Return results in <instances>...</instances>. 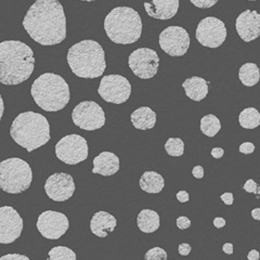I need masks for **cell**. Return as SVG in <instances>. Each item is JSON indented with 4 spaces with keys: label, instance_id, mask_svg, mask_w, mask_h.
Instances as JSON below:
<instances>
[{
    "label": "cell",
    "instance_id": "obj_1",
    "mask_svg": "<svg viewBox=\"0 0 260 260\" xmlns=\"http://www.w3.org/2000/svg\"><path fill=\"white\" fill-rule=\"evenodd\" d=\"M23 26L43 46L58 45L67 38V18L59 0H37L28 9Z\"/></svg>",
    "mask_w": 260,
    "mask_h": 260
},
{
    "label": "cell",
    "instance_id": "obj_2",
    "mask_svg": "<svg viewBox=\"0 0 260 260\" xmlns=\"http://www.w3.org/2000/svg\"><path fill=\"white\" fill-rule=\"evenodd\" d=\"M35 58L31 48L19 40L0 43V83L20 85L34 72Z\"/></svg>",
    "mask_w": 260,
    "mask_h": 260
},
{
    "label": "cell",
    "instance_id": "obj_3",
    "mask_svg": "<svg viewBox=\"0 0 260 260\" xmlns=\"http://www.w3.org/2000/svg\"><path fill=\"white\" fill-rule=\"evenodd\" d=\"M10 135L15 143L32 152L50 140V125L42 114L24 112L12 121Z\"/></svg>",
    "mask_w": 260,
    "mask_h": 260
},
{
    "label": "cell",
    "instance_id": "obj_4",
    "mask_svg": "<svg viewBox=\"0 0 260 260\" xmlns=\"http://www.w3.org/2000/svg\"><path fill=\"white\" fill-rule=\"evenodd\" d=\"M68 63L72 72L79 78H98L107 69L103 48L90 39L83 40L70 48Z\"/></svg>",
    "mask_w": 260,
    "mask_h": 260
},
{
    "label": "cell",
    "instance_id": "obj_5",
    "mask_svg": "<svg viewBox=\"0 0 260 260\" xmlns=\"http://www.w3.org/2000/svg\"><path fill=\"white\" fill-rule=\"evenodd\" d=\"M30 93L38 107L46 112L63 110L71 99L68 83L63 77L53 73H45L35 79Z\"/></svg>",
    "mask_w": 260,
    "mask_h": 260
},
{
    "label": "cell",
    "instance_id": "obj_6",
    "mask_svg": "<svg viewBox=\"0 0 260 260\" xmlns=\"http://www.w3.org/2000/svg\"><path fill=\"white\" fill-rule=\"evenodd\" d=\"M104 29L114 44H135L142 34L141 16L133 8H114L104 20Z\"/></svg>",
    "mask_w": 260,
    "mask_h": 260
},
{
    "label": "cell",
    "instance_id": "obj_7",
    "mask_svg": "<svg viewBox=\"0 0 260 260\" xmlns=\"http://www.w3.org/2000/svg\"><path fill=\"white\" fill-rule=\"evenodd\" d=\"M32 172L28 162L18 157L0 161V189L10 194L25 192L31 184Z\"/></svg>",
    "mask_w": 260,
    "mask_h": 260
},
{
    "label": "cell",
    "instance_id": "obj_8",
    "mask_svg": "<svg viewBox=\"0 0 260 260\" xmlns=\"http://www.w3.org/2000/svg\"><path fill=\"white\" fill-rule=\"evenodd\" d=\"M55 155L67 165H77L88 157L87 141L79 135L65 136L55 145Z\"/></svg>",
    "mask_w": 260,
    "mask_h": 260
},
{
    "label": "cell",
    "instance_id": "obj_9",
    "mask_svg": "<svg viewBox=\"0 0 260 260\" xmlns=\"http://www.w3.org/2000/svg\"><path fill=\"white\" fill-rule=\"evenodd\" d=\"M72 119L77 127L87 132H93L104 126L105 113L99 104L93 101H84L76 105L72 112Z\"/></svg>",
    "mask_w": 260,
    "mask_h": 260
},
{
    "label": "cell",
    "instance_id": "obj_10",
    "mask_svg": "<svg viewBox=\"0 0 260 260\" xmlns=\"http://www.w3.org/2000/svg\"><path fill=\"white\" fill-rule=\"evenodd\" d=\"M128 65L137 77L151 79L157 74L159 56L153 49L139 48L129 55Z\"/></svg>",
    "mask_w": 260,
    "mask_h": 260
},
{
    "label": "cell",
    "instance_id": "obj_11",
    "mask_svg": "<svg viewBox=\"0 0 260 260\" xmlns=\"http://www.w3.org/2000/svg\"><path fill=\"white\" fill-rule=\"evenodd\" d=\"M98 92L104 101L121 104L125 103L132 94V85L124 76L107 75L101 79Z\"/></svg>",
    "mask_w": 260,
    "mask_h": 260
},
{
    "label": "cell",
    "instance_id": "obj_12",
    "mask_svg": "<svg viewBox=\"0 0 260 260\" xmlns=\"http://www.w3.org/2000/svg\"><path fill=\"white\" fill-rule=\"evenodd\" d=\"M195 36L202 46L218 48L225 42L226 28L221 20L215 16H207L199 23Z\"/></svg>",
    "mask_w": 260,
    "mask_h": 260
},
{
    "label": "cell",
    "instance_id": "obj_13",
    "mask_svg": "<svg viewBox=\"0 0 260 260\" xmlns=\"http://www.w3.org/2000/svg\"><path fill=\"white\" fill-rule=\"evenodd\" d=\"M190 36L181 26H169L160 32V49L172 56H182L189 50Z\"/></svg>",
    "mask_w": 260,
    "mask_h": 260
},
{
    "label": "cell",
    "instance_id": "obj_14",
    "mask_svg": "<svg viewBox=\"0 0 260 260\" xmlns=\"http://www.w3.org/2000/svg\"><path fill=\"white\" fill-rule=\"evenodd\" d=\"M70 222L68 217L62 213L47 210L40 214L37 220V229L44 238L58 240L69 230Z\"/></svg>",
    "mask_w": 260,
    "mask_h": 260
},
{
    "label": "cell",
    "instance_id": "obj_15",
    "mask_svg": "<svg viewBox=\"0 0 260 260\" xmlns=\"http://www.w3.org/2000/svg\"><path fill=\"white\" fill-rule=\"evenodd\" d=\"M23 219L11 206L0 207V243L11 244L21 237Z\"/></svg>",
    "mask_w": 260,
    "mask_h": 260
},
{
    "label": "cell",
    "instance_id": "obj_16",
    "mask_svg": "<svg viewBox=\"0 0 260 260\" xmlns=\"http://www.w3.org/2000/svg\"><path fill=\"white\" fill-rule=\"evenodd\" d=\"M45 191L49 199L54 202L70 200L75 192V182L73 177L65 173H56L47 179Z\"/></svg>",
    "mask_w": 260,
    "mask_h": 260
},
{
    "label": "cell",
    "instance_id": "obj_17",
    "mask_svg": "<svg viewBox=\"0 0 260 260\" xmlns=\"http://www.w3.org/2000/svg\"><path fill=\"white\" fill-rule=\"evenodd\" d=\"M235 28L244 42L249 43L260 35V15L255 10L242 12L235 22Z\"/></svg>",
    "mask_w": 260,
    "mask_h": 260
},
{
    "label": "cell",
    "instance_id": "obj_18",
    "mask_svg": "<svg viewBox=\"0 0 260 260\" xmlns=\"http://www.w3.org/2000/svg\"><path fill=\"white\" fill-rule=\"evenodd\" d=\"M144 9L153 19L169 20L178 12L179 0H149L144 3Z\"/></svg>",
    "mask_w": 260,
    "mask_h": 260
},
{
    "label": "cell",
    "instance_id": "obj_19",
    "mask_svg": "<svg viewBox=\"0 0 260 260\" xmlns=\"http://www.w3.org/2000/svg\"><path fill=\"white\" fill-rule=\"evenodd\" d=\"M116 219L107 211H98L90 221V229L99 238H107L116 228Z\"/></svg>",
    "mask_w": 260,
    "mask_h": 260
},
{
    "label": "cell",
    "instance_id": "obj_20",
    "mask_svg": "<svg viewBox=\"0 0 260 260\" xmlns=\"http://www.w3.org/2000/svg\"><path fill=\"white\" fill-rule=\"evenodd\" d=\"M119 170V158L114 153L102 152L93 159V174L105 177L115 175Z\"/></svg>",
    "mask_w": 260,
    "mask_h": 260
},
{
    "label": "cell",
    "instance_id": "obj_21",
    "mask_svg": "<svg viewBox=\"0 0 260 260\" xmlns=\"http://www.w3.org/2000/svg\"><path fill=\"white\" fill-rule=\"evenodd\" d=\"M185 94L193 101L204 100L208 94V83L202 77L193 76L185 79L182 84Z\"/></svg>",
    "mask_w": 260,
    "mask_h": 260
},
{
    "label": "cell",
    "instance_id": "obj_22",
    "mask_svg": "<svg viewBox=\"0 0 260 260\" xmlns=\"http://www.w3.org/2000/svg\"><path fill=\"white\" fill-rule=\"evenodd\" d=\"M130 120L135 128L139 130H149L155 126L156 113L148 107H142L132 113Z\"/></svg>",
    "mask_w": 260,
    "mask_h": 260
},
{
    "label": "cell",
    "instance_id": "obj_23",
    "mask_svg": "<svg viewBox=\"0 0 260 260\" xmlns=\"http://www.w3.org/2000/svg\"><path fill=\"white\" fill-rule=\"evenodd\" d=\"M140 188L150 194H157L165 186V180L156 172H145L140 178Z\"/></svg>",
    "mask_w": 260,
    "mask_h": 260
},
{
    "label": "cell",
    "instance_id": "obj_24",
    "mask_svg": "<svg viewBox=\"0 0 260 260\" xmlns=\"http://www.w3.org/2000/svg\"><path fill=\"white\" fill-rule=\"evenodd\" d=\"M137 225L144 233H153L159 228V216L156 211L143 209L137 217Z\"/></svg>",
    "mask_w": 260,
    "mask_h": 260
},
{
    "label": "cell",
    "instance_id": "obj_25",
    "mask_svg": "<svg viewBox=\"0 0 260 260\" xmlns=\"http://www.w3.org/2000/svg\"><path fill=\"white\" fill-rule=\"evenodd\" d=\"M239 78L246 87H253L259 81V69L255 63H245L239 71Z\"/></svg>",
    "mask_w": 260,
    "mask_h": 260
},
{
    "label": "cell",
    "instance_id": "obj_26",
    "mask_svg": "<svg viewBox=\"0 0 260 260\" xmlns=\"http://www.w3.org/2000/svg\"><path fill=\"white\" fill-rule=\"evenodd\" d=\"M240 125L245 129H255L260 124V114L255 108H247L240 113Z\"/></svg>",
    "mask_w": 260,
    "mask_h": 260
},
{
    "label": "cell",
    "instance_id": "obj_27",
    "mask_svg": "<svg viewBox=\"0 0 260 260\" xmlns=\"http://www.w3.org/2000/svg\"><path fill=\"white\" fill-rule=\"evenodd\" d=\"M221 129L219 118L213 114H208L201 119V132L207 137H215Z\"/></svg>",
    "mask_w": 260,
    "mask_h": 260
},
{
    "label": "cell",
    "instance_id": "obj_28",
    "mask_svg": "<svg viewBox=\"0 0 260 260\" xmlns=\"http://www.w3.org/2000/svg\"><path fill=\"white\" fill-rule=\"evenodd\" d=\"M165 150L168 155L180 157L184 153V143L180 138H169L165 143Z\"/></svg>",
    "mask_w": 260,
    "mask_h": 260
},
{
    "label": "cell",
    "instance_id": "obj_29",
    "mask_svg": "<svg viewBox=\"0 0 260 260\" xmlns=\"http://www.w3.org/2000/svg\"><path fill=\"white\" fill-rule=\"evenodd\" d=\"M50 260H76V254L71 248L65 246H56L49 251Z\"/></svg>",
    "mask_w": 260,
    "mask_h": 260
},
{
    "label": "cell",
    "instance_id": "obj_30",
    "mask_svg": "<svg viewBox=\"0 0 260 260\" xmlns=\"http://www.w3.org/2000/svg\"><path fill=\"white\" fill-rule=\"evenodd\" d=\"M144 258L145 260H166L167 253L160 247H154L145 254Z\"/></svg>",
    "mask_w": 260,
    "mask_h": 260
},
{
    "label": "cell",
    "instance_id": "obj_31",
    "mask_svg": "<svg viewBox=\"0 0 260 260\" xmlns=\"http://www.w3.org/2000/svg\"><path fill=\"white\" fill-rule=\"evenodd\" d=\"M190 2L200 9H208V8L214 7L219 0H190Z\"/></svg>",
    "mask_w": 260,
    "mask_h": 260
},
{
    "label": "cell",
    "instance_id": "obj_32",
    "mask_svg": "<svg viewBox=\"0 0 260 260\" xmlns=\"http://www.w3.org/2000/svg\"><path fill=\"white\" fill-rule=\"evenodd\" d=\"M243 189L245 190L248 193H255V194H259V188L258 184L253 180V179H248V180L244 184Z\"/></svg>",
    "mask_w": 260,
    "mask_h": 260
},
{
    "label": "cell",
    "instance_id": "obj_33",
    "mask_svg": "<svg viewBox=\"0 0 260 260\" xmlns=\"http://www.w3.org/2000/svg\"><path fill=\"white\" fill-rule=\"evenodd\" d=\"M176 223H177V226L179 228V229H181V230L188 229V228H190V225H191L190 219L184 217V216L179 217V218L177 219V222H176Z\"/></svg>",
    "mask_w": 260,
    "mask_h": 260
},
{
    "label": "cell",
    "instance_id": "obj_34",
    "mask_svg": "<svg viewBox=\"0 0 260 260\" xmlns=\"http://www.w3.org/2000/svg\"><path fill=\"white\" fill-rule=\"evenodd\" d=\"M255 151V145L251 142H244L240 145V152L243 154H251Z\"/></svg>",
    "mask_w": 260,
    "mask_h": 260
},
{
    "label": "cell",
    "instance_id": "obj_35",
    "mask_svg": "<svg viewBox=\"0 0 260 260\" xmlns=\"http://www.w3.org/2000/svg\"><path fill=\"white\" fill-rule=\"evenodd\" d=\"M178 250H179V254L182 255V256H188L190 253H191V245L188 243H181L180 245H179L178 247Z\"/></svg>",
    "mask_w": 260,
    "mask_h": 260
},
{
    "label": "cell",
    "instance_id": "obj_36",
    "mask_svg": "<svg viewBox=\"0 0 260 260\" xmlns=\"http://www.w3.org/2000/svg\"><path fill=\"white\" fill-rule=\"evenodd\" d=\"M2 260H6V259H9V260H18V259H21V260H28L29 258L27 256H24V255H20V254H9V255H5L3 256L2 258H0Z\"/></svg>",
    "mask_w": 260,
    "mask_h": 260
},
{
    "label": "cell",
    "instance_id": "obj_37",
    "mask_svg": "<svg viewBox=\"0 0 260 260\" xmlns=\"http://www.w3.org/2000/svg\"><path fill=\"white\" fill-rule=\"evenodd\" d=\"M220 199L222 200V202L224 203L225 205H232L233 204V194L230 193V192L222 194Z\"/></svg>",
    "mask_w": 260,
    "mask_h": 260
},
{
    "label": "cell",
    "instance_id": "obj_38",
    "mask_svg": "<svg viewBox=\"0 0 260 260\" xmlns=\"http://www.w3.org/2000/svg\"><path fill=\"white\" fill-rule=\"evenodd\" d=\"M192 174L197 179H202L204 177V168L202 166H195L192 170Z\"/></svg>",
    "mask_w": 260,
    "mask_h": 260
},
{
    "label": "cell",
    "instance_id": "obj_39",
    "mask_svg": "<svg viewBox=\"0 0 260 260\" xmlns=\"http://www.w3.org/2000/svg\"><path fill=\"white\" fill-rule=\"evenodd\" d=\"M177 200L181 203H186L189 201V193L186 191H180L177 193Z\"/></svg>",
    "mask_w": 260,
    "mask_h": 260
},
{
    "label": "cell",
    "instance_id": "obj_40",
    "mask_svg": "<svg viewBox=\"0 0 260 260\" xmlns=\"http://www.w3.org/2000/svg\"><path fill=\"white\" fill-rule=\"evenodd\" d=\"M210 154H211V156L215 158H221L223 156L224 151L221 148H214L213 150H211Z\"/></svg>",
    "mask_w": 260,
    "mask_h": 260
},
{
    "label": "cell",
    "instance_id": "obj_41",
    "mask_svg": "<svg viewBox=\"0 0 260 260\" xmlns=\"http://www.w3.org/2000/svg\"><path fill=\"white\" fill-rule=\"evenodd\" d=\"M214 225L217 228V229H221L225 225V220L221 217H217L214 219Z\"/></svg>",
    "mask_w": 260,
    "mask_h": 260
},
{
    "label": "cell",
    "instance_id": "obj_42",
    "mask_svg": "<svg viewBox=\"0 0 260 260\" xmlns=\"http://www.w3.org/2000/svg\"><path fill=\"white\" fill-rule=\"evenodd\" d=\"M222 249L226 255H231L233 253V245L231 243H225L223 247H222Z\"/></svg>",
    "mask_w": 260,
    "mask_h": 260
},
{
    "label": "cell",
    "instance_id": "obj_43",
    "mask_svg": "<svg viewBox=\"0 0 260 260\" xmlns=\"http://www.w3.org/2000/svg\"><path fill=\"white\" fill-rule=\"evenodd\" d=\"M248 260H258L259 259V253L256 249H251L248 255H247Z\"/></svg>",
    "mask_w": 260,
    "mask_h": 260
},
{
    "label": "cell",
    "instance_id": "obj_44",
    "mask_svg": "<svg viewBox=\"0 0 260 260\" xmlns=\"http://www.w3.org/2000/svg\"><path fill=\"white\" fill-rule=\"evenodd\" d=\"M251 217L255 220H260V208H255L254 210H251Z\"/></svg>",
    "mask_w": 260,
    "mask_h": 260
},
{
    "label": "cell",
    "instance_id": "obj_45",
    "mask_svg": "<svg viewBox=\"0 0 260 260\" xmlns=\"http://www.w3.org/2000/svg\"><path fill=\"white\" fill-rule=\"evenodd\" d=\"M4 112H5V105H4V100H3V96H2V94H0V120H2V118H3Z\"/></svg>",
    "mask_w": 260,
    "mask_h": 260
},
{
    "label": "cell",
    "instance_id": "obj_46",
    "mask_svg": "<svg viewBox=\"0 0 260 260\" xmlns=\"http://www.w3.org/2000/svg\"><path fill=\"white\" fill-rule=\"evenodd\" d=\"M81 2H88V3H90V2H95V0H81Z\"/></svg>",
    "mask_w": 260,
    "mask_h": 260
},
{
    "label": "cell",
    "instance_id": "obj_47",
    "mask_svg": "<svg viewBox=\"0 0 260 260\" xmlns=\"http://www.w3.org/2000/svg\"><path fill=\"white\" fill-rule=\"evenodd\" d=\"M248 2H256V0H248Z\"/></svg>",
    "mask_w": 260,
    "mask_h": 260
}]
</instances>
